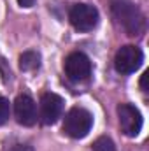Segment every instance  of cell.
<instances>
[{
  "label": "cell",
  "mask_w": 149,
  "mask_h": 151,
  "mask_svg": "<svg viewBox=\"0 0 149 151\" xmlns=\"http://www.w3.org/2000/svg\"><path fill=\"white\" fill-rule=\"evenodd\" d=\"M9 151H34L30 146H23V144H18V146H14V148H11Z\"/></svg>",
  "instance_id": "12"
},
{
  "label": "cell",
  "mask_w": 149,
  "mask_h": 151,
  "mask_svg": "<svg viewBox=\"0 0 149 151\" xmlns=\"http://www.w3.org/2000/svg\"><path fill=\"white\" fill-rule=\"evenodd\" d=\"M148 72H144V74H142V79H140V88H142V90H144V91H148V84H146V81H148Z\"/></svg>",
  "instance_id": "13"
},
{
  "label": "cell",
  "mask_w": 149,
  "mask_h": 151,
  "mask_svg": "<svg viewBox=\"0 0 149 151\" xmlns=\"http://www.w3.org/2000/svg\"><path fill=\"white\" fill-rule=\"evenodd\" d=\"M142 60H144L142 51L137 46L128 44V46H123L117 49L116 58H114V67L121 74H132L142 65Z\"/></svg>",
  "instance_id": "4"
},
{
  "label": "cell",
  "mask_w": 149,
  "mask_h": 151,
  "mask_svg": "<svg viewBox=\"0 0 149 151\" xmlns=\"http://www.w3.org/2000/svg\"><path fill=\"white\" fill-rule=\"evenodd\" d=\"M69 19L75 30L90 32L98 23V11L90 4H75L69 12Z\"/></svg>",
  "instance_id": "3"
},
{
  "label": "cell",
  "mask_w": 149,
  "mask_h": 151,
  "mask_svg": "<svg viewBox=\"0 0 149 151\" xmlns=\"http://www.w3.org/2000/svg\"><path fill=\"white\" fill-rule=\"evenodd\" d=\"M18 4H19L21 7H32V5L35 4V0H18Z\"/></svg>",
  "instance_id": "14"
},
{
  "label": "cell",
  "mask_w": 149,
  "mask_h": 151,
  "mask_svg": "<svg viewBox=\"0 0 149 151\" xmlns=\"http://www.w3.org/2000/svg\"><path fill=\"white\" fill-rule=\"evenodd\" d=\"M9 114H11V104L7 99L0 97V125H4L7 119H9Z\"/></svg>",
  "instance_id": "11"
},
{
  "label": "cell",
  "mask_w": 149,
  "mask_h": 151,
  "mask_svg": "<svg viewBox=\"0 0 149 151\" xmlns=\"http://www.w3.org/2000/svg\"><path fill=\"white\" fill-rule=\"evenodd\" d=\"M93 151H116V146L109 137H98L93 142Z\"/></svg>",
  "instance_id": "10"
},
{
  "label": "cell",
  "mask_w": 149,
  "mask_h": 151,
  "mask_svg": "<svg viewBox=\"0 0 149 151\" xmlns=\"http://www.w3.org/2000/svg\"><path fill=\"white\" fill-rule=\"evenodd\" d=\"M14 116L23 127H32L37 121V106L30 95L23 93L14 100Z\"/></svg>",
  "instance_id": "8"
},
{
  "label": "cell",
  "mask_w": 149,
  "mask_h": 151,
  "mask_svg": "<svg viewBox=\"0 0 149 151\" xmlns=\"http://www.w3.org/2000/svg\"><path fill=\"white\" fill-rule=\"evenodd\" d=\"M65 74L70 81L81 83L91 76V62L84 53H70L65 58Z\"/></svg>",
  "instance_id": "6"
},
{
  "label": "cell",
  "mask_w": 149,
  "mask_h": 151,
  "mask_svg": "<svg viewBox=\"0 0 149 151\" xmlns=\"http://www.w3.org/2000/svg\"><path fill=\"white\" fill-rule=\"evenodd\" d=\"M117 116H119V125L125 135L135 137L142 130V114L140 111L132 106V104H119L117 106Z\"/></svg>",
  "instance_id": "7"
},
{
  "label": "cell",
  "mask_w": 149,
  "mask_h": 151,
  "mask_svg": "<svg viewBox=\"0 0 149 151\" xmlns=\"http://www.w3.org/2000/svg\"><path fill=\"white\" fill-rule=\"evenodd\" d=\"M111 12L116 23L128 35H139L146 27L144 14L130 0H111Z\"/></svg>",
  "instance_id": "1"
},
{
  "label": "cell",
  "mask_w": 149,
  "mask_h": 151,
  "mask_svg": "<svg viewBox=\"0 0 149 151\" xmlns=\"http://www.w3.org/2000/svg\"><path fill=\"white\" fill-rule=\"evenodd\" d=\"M63 99L56 93H44L39 102V119L42 125H53L63 113Z\"/></svg>",
  "instance_id": "5"
},
{
  "label": "cell",
  "mask_w": 149,
  "mask_h": 151,
  "mask_svg": "<svg viewBox=\"0 0 149 151\" xmlns=\"http://www.w3.org/2000/svg\"><path fill=\"white\" fill-rule=\"evenodd\" d=\"M93 125V116L82 107H72L63 121V132L72 139H82L88 135Z\"/></svg>",
  "instance_id": "2"
},
{
  "label": "cell",
  "mask_w": 149,
  "mask_h": 151,
  "mask_svg": "<svg viewBox=\"0 0 149 151\" xmlns=\"http://www.w3.org/2000/svg\"><path fill=\"white\" fill-rule=\"evenodd\" d=\"M40 63V56L35 51H27L19 56V69L21 70H35Z\"/></svg>",
  "instance_id": "9"
}]
</instances>
